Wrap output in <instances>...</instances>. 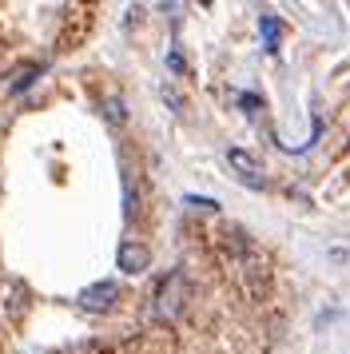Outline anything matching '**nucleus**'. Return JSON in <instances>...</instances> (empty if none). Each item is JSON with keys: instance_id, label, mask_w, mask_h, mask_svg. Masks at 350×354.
<instances>
[{"instance_id": "1", "label": "nucleus", "mask_w": 350, "mask_h": 354, "mask_svg": "<svg viewBox=\"0 0 350 354\" xmlns=\"http://www.w3.org/2000/svg\"><path fill=\"white\" fill-rule=\"evenodd\" d=\"M191 299V287H187V274L183 271H167L163 279H159V287H156V299H151V310H156V319L163 322H175L179 315H183V306H187Z\"/></svg>"}, {"instance_id": "2", "label": "nucleus", "mask_w": 350, "mask_h": 354, "mask_svg": "<svg viewBox=\"0 0 350 354\" xmlns=\"http://www.w3.org/2000/svg\"><path fill=\"white\" fill-rule=\"evenodd\" d=\"M227 163H231V171H235L247 187H255V192L267 187V167H263V160H259L255 151H247V147H231V151H227Z\"/></svg>"}, {"instance_id": "3", "label": "nucleus", "mask_w": 350, "mask_h": 354, "mask_svg": "<svg viewBox=\"0 0 350 354\" xmlns=\"http://www.w3.org/2000/svg\"><path fill=\"white\" fill-rule=\"evenodd\" d=\"M116 299H120V283H116V279H104V283H92V287L80 290L76 303L84 306V310H92V315H104V310H111Z\"/></svg>"}, {"instance_id": "4", "label": "nucleus", "mask_w": 350, "mask_h": 354, "mask_svg": "<svg viewBox=\"0 0 350 354\" xmlns=\"http://www.w3.org/2000/svg\"><path fill=\"white\" fill-rule=\"evenodd\" d=\"M116 267H120L124 274H143L147 267H151V251H147L140 239H124L120 251H116Z\"/></svg>"}, {"instance_id": "5", "label": "nucleus", "mask_w": 350, "mask_h": 354, "mask_svg": "<svg viewBox=\"0 0 350 354\" xmlns=\"http://www.w3.org/2000/svg\"><path fill=\"white\" fill-rule=\"evenodd\" d=\"M136 211H140V179L124 167V219H136Z\"/></svg>"}, {"instance_id": "6", "label": "nucleus", "mask_w": 350, "mask_h": 354, "mask_svg": "<svg viewBox=\"0 0 350 354\" xmlns=\"http://www.w3.org/2000/svg\"><path fill=\"white\" fill-rule=\"evenodd\" d=\"M100 108H104V115H108V124H116V128H120V124L127 120V112H124V100H120V96H108L104 104H100Z\"/></svg>"}, {"instance_id": "7", "label": "nucleus", "mask_w": 350, "mask_h": 354, "mask_svg": "<svg viewBox=\"0 0 350 354\" xmlns=\"http://www.w3.org/2000/svg\"><path fill=\"white\" fill-rule=\"evenodd\" d=\"M40 72H44V68H40V64H28V68H24V72H20V76H16V80H12V96H20L24 88H32V84H36V76H40Z\"/></svg>"}, {"instance_id": "8", "label": "nucleus", "mask_w": 350, "mask_h": 354, "mask_svg": "<svg viewBox=\"0 0 350 354\" xmlns=\"http://www.w3.org/2000/svg\"><path fill=\"white\" fill-rule=\"evenodd\" d=\"M187 203H191V207H199V211H215V207H219V203H211V199H195V195H191Z\"/></svg>"}, {"instance_id": "9", "label": "nucleus", "mask_w": 350, "mask_h": 354, "mask_svg": "<svg viewBox=\"0 0 350 354\" xmlns=\"http://www.w3.org/2000/svg\"><path fill=\"white\" fill-rule=\"evenodd\" d=\"M167 64H172V72H183V56H179V52H172V56H167Z\"/></svg>"}, {"instance_id": "10", "label": "nucleus", "mask_w": 350, "mask_h": 354, "mask_svg": "<svg viewBox=\"0 0 350 354\" xmlns=\"http://www.w3.org/2000/svg\"><path fill=\"white\" fill-rule=\"evenodd\" d=\"M239 104H243V108H259L263 100H259V96H247V92H243V96H239Z\"/></svg>"}]
</instances>
